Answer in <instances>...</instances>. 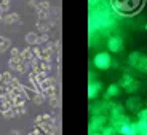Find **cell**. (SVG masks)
<instances>
[{"instance_id":"8fae6325","label":"cell","mask_w":147,"mask_h":135,"mask_svg":"<svg viewBox=\"0 0 147 135\" xmlns=\"http://www.w3.org/2000/svg\"><path fill=\"white\" fill-rule=\"evenodd\" d=\"M139 135H147V130H146V132H142V134H139Z\"/></svg>"},{"instance_id":"6da1fadb","label":"cell","mask_w":147,"mask_h":135,"mask_svg":"<svg viewBox=\"0 0 147 135\" xmlns=\"http://www.w3.org/2000/svg\"><path fill=\"white\" fill-rule=\"evenodd\" d=\"M93 64H94L96 68L99 70H107L110 65H112V57H110L109 53L102 51V53H98L93 59Z\"/></svg>"},{"instance_id":"8992f818","label":"cell","mask_w":147,"mask_h":135,"mask_svg":"<svg viewBox=\"0 0 147 135\" xmlns=\"http://www.w3.org/2000/svg\"><path fill=\"white\" fill-rule=\"evenodd\" d=\"M118 92H120L118 84H110L109 88H107V91H106V97H115Z\"/></svg>"},{"instance_id":"52a82bcc","label":"cell","mask_w":147,"mask_h":135,"mask_svg":"<svg viewBox=\"0 0 147 135\" xmlns=\"http://www.w3.org/2000/svg\"><path fill=\"white\" fill-rule=\"evenodd\" d=\"M138 116H139V119H146L147 121V108L141 110L139 113H138Z\"/></svg>"},{"instance_id":"ba28073f","label":"cell","mask_w":147,"mask_h":135,"mask_svg":"<svg viewBox=\"0 0 147 135\" xmlns=\"http://www.w3.org/2000/svg\"><path fill=\"white\" fill-rule=\"evenodd\" d=\"M114 132H115V127L112 129V127H106L104 129V132H102V135H114Z\"/></svg>"},{"instance_id":"7c38bea8","label":"cell","mask_w":147,"mask_h":135,"mask_svg":"<svg viewBox=\"0 0 147 135\" xmlns=\"http://www.w3.org/2000/svg\"><path fill=\"white\" fill-rule=\"evenodd\" d=\"M146 29H147V24H146Z\"/></svg>"},{"instance_id":"7a4b0ae2","label":"cell","mask_w":147,"mask_h":135,"mask_svg":"<svg viewBox=\"0 0 147 135\" xmlns=\"http://www.w3.org/2000/svg\"><path fill=\"white\" fill-rule=\"evenodd\" d=\"M107 48H109V51H112V53H120L121 49H123V40L117 35L110 37L109 40H107Z\"/></svg>"},{"instance_id":"5b68a950","label":"cell","mask_w":147,"mask_h":135,"mask_svg":"<svg viewBox=\"0 0 147 135\" xmlns=\"http://www.w3.org/2000/svg\"><path fill=\"white\" fill-rule=\"evenodd\" d=\"M106 124V118L104 116H94L90 122V132H96L98 129H101Z\"/></svg>"},{"instance_id":"9c48e42d","label":"cell","mask_w":147,"mask_h":135,"mask_svg":"<svg viewBox=\"0 0 147 135\" xmlns=\"http://www.w3.org/2000/svg\"><path fill=\"white\" fill-rule=\"evenodd\" d=\"M96 3H99V0H90V5H91V7L96 5Z\"/></svg>"},{"instance_id":"3957f363","label":"cell","mask_w":147,"mask_h":135,"mask_svg":"<svg viewBox=\"0 0 147 135\" xmlns=\"http://www.w3.org/2000/svg\"><path fill=\"white\" fill-rule=\"evenodd\" d=\"M121 135H138V126L136 124H129V122H125V124H121L120 129H118Z\"/></svg>"},{"instance_id":"277c9868","label":"cell","mask_w":147,"mask_h":135,"mask_svg":"<svg viewBox=\"0 0 147 135\" xmlns=\"http://www.w3.org/2000/svg\"><path fill=\"white\" fill-rule=\"evenodd\" d=\"M101 89H102V84L99 81H91L88 86V97L90 99H96L98 94L101 92Z\"/></svg>"},{"instance_id":"30bf717a","label":"cell","mask_w":147,"mask_h":135,"mask_svg":"<svg viewBox=\"0 0 147 135\" xmlns=\"http://www.w3.org/2000/svg\"><path fill=\"white\" fill-rule=\"evenodd\" d=\"M90 135H102V134H98V132H91Z\"/></svg>"}]
</instances>
